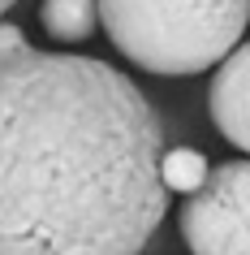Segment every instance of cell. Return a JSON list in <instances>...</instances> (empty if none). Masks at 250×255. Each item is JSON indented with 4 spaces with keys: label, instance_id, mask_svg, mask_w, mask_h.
<instances>
[{
    "label": "cell",
    "instance_id": "cell-1",
    "mask_svg": "<svg viewBox=\"0 0 250 255\" xmlns=\"http://www.w3.org/2000/svg\"><path fill=\"white\" fill-rule=\"evenodd\" d=\"M164 126L121 69L0 56V255H143L168 212Z\"/></svg>",
    "mask_w": 250,
    "mask_h": 255
},
{
    "label": "cell",
    "instance_id": "cell-2",
    "mask_svg": "<svg viewBox=\"0 0 250 255\" xmlns=\"http://www.w3.org/2000/svg\"><path fill=\"white\" fill-rule=\"evenodd\" d=\"M99 22L130 65L181 78L220 65L242 43L250 0H99Z\"/></svg>",
    "mask_w": 250,
    "mask_h": 255
},
{
    "label": "cell",
    "instance_id": "cell-3",
    "mask_svg": "<svg viewBox=\"0 0 250 255\" xmlns=\"http://www.w3.org/2000/svg\"><path fill=\"white\" fill-rule=\"evenodd\" d=\"M181 238L194 255H250V160L216 164L185 195Z\"/></svg>",
    "mask_w": 250,
    "mask_h": 255
},
{
    "label": "cell",
    "instance_id": "cell-4",
    "mask_svg": "<svg viewBox=\"0 0 250 255\" xmlns=\"http://www.w3.org/2000/svg\"><path fill=\"white\" fill-rule=\"evenodd\" d=\"M207 108L211 121L233 147L250 151V43L233 48L216 65V78H211L207 91Z\"/></svg>",
    "mask_w": 250,
    "mask_h": 255
},
{
    "label": "cell",
    "instance_id": "cell-5",
    "mask_svg": "<svg viewBox=\"0 0 250 255\" xmlns=\"http://www.w3.org/2000/svg\"><path fill=\"white\" fill-rule=\"evenodd\" d=\"M43 30L61 43H82L99 26V0H43L39 4Z\"/></svg>",
    "mask_w": 250,
    "mask_h": 255
},
{
    "label": "cell",
    "instance_id": "cell-6",
    "mask_svg": "<svg viewBox=\"0 0 250 255\" xmlns=\"http://www.w3.org/2000/svg\"><path fill=\"white\" fill-rule=\"evenodd\" d=\"M211 173V160L198 147H168L160 156V182L168 195H194Z\"/></svg>",
    "mask_w": 250,
    "mask_h": 255
},
{
    "label": "cell",
    "instance_id": "cell-7",
    "mask_svg": "<svg viewBox=\"0 0 250 255\" xmlns=\"http://www.w3.org/2000/svg\"><path fill=\"white\" fill-rule=\"evenodd\" d=\"M22 48H30L26 35H22V26H13V22H0V56H13V52H22Z\"/></svg>",
    "mask_w": 250,
    "mask_h": 255
},
{
    "label": "cell",
    "instance_id": "cell-8",
    "mask_svg": "<svg viewBox=\"0 0 250 255\" xmlns=\"http://www.w3.org/2000/svg\"><path fill=\"white\" fill-rule=\"evenodd\" d=\"M13 4H17V0H0V17L9 13V9H13Z\"/></svg>",
    "mask_w": 250,
    "mask_h": 255
}]
</instances>
